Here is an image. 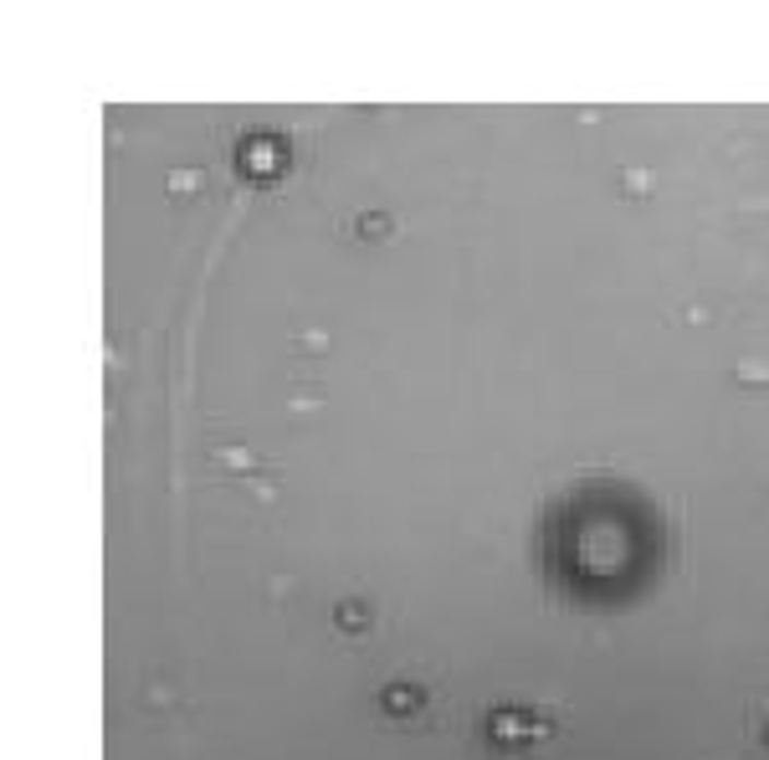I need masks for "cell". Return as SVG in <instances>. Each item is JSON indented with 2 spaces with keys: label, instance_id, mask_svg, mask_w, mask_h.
I'll use <instances>...</instances> for the list:
<instances>
[{
  "label": "cell",
  "instance_id": "cell-1",
  "mask_svg": "<svg viewBox=\"0 0 769 760\" xmlns=\"http://www.w3.org/2000/svg\"><path fill=\"white\" fill-rule=\"evenodd\" d=\"M283 165H287V150L277 144V139H247V144H241V169L257 175V180L277 175Z\"/></svg>",
  "mask_w": 769,
  "mask_h": 760
}]
</instances>
